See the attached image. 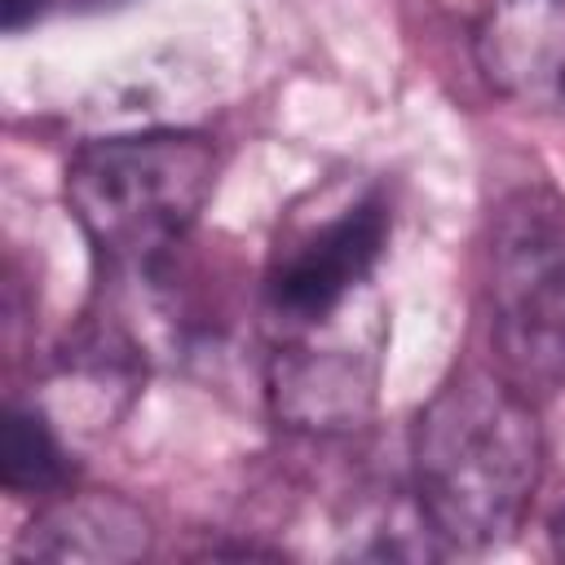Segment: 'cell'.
<instances>
[{
  "label": "cell",
  "instance_id": "obj_1",
  "mask_svg": "<svg viewBox=\"0 0 565 565\" xmlns=\"http://www.w3.org/2000/svg\"><path fill=\"white\" fill-rule=\"evenodd\" d=\"M543 481L534 397L503 371H455L411 424L419 521L459 552H481L525 521Z\"/></svg>",
  "mask_w": 565,
  "mask_h": 565
},
{
  "label": "cell",
  "instance_id": "obj_2",
  "mask_svg": "<svg viewBox=\"0 0 565 565\" xmlns=\"http://www.w3.org/2000/svg\"><path fill=\"white\" fill-rule=\"evenodd\" d=\"M216 168V146L203 132H115L71 154L62 194L110 278H150L194 230L212 199Z\"/></svg>",
  "mask_w": 565,
  "mask_h": 565
},
{
  "label": "cell",
  "instance_id": "obj_3",
  "mask_svg": "<svg viewBox=\"0 0 565 565\" xmlns=\"http://www.w3.org/2000/svg\"><path fill=\"white\" fill-rule=\"evenodd\" d=\"M486 309L499 371L530 397L565 388V194L516 185L486 230Z\"/></svg>",
  "mask_w": 565,
  "mask_h": 565
},
{
  "label": "cell",
  "instance_id": "obj_4",
  "mask_svg": "<svg viewBox=\"0 0 565 565\" xmlns=\"http://www.w3.org/2000/svg\"><path fill=\"white\" fill-rule=\"evenodd\" d=\"M388 230H393V212L384 194L366 190L362 199L335 207L327 221L291 234L265 269L269 318L296 335L331 327L371 282Z\"/></svg>",
  "mask_w": 565,
  "mask_h": 565
},
{
  "label": "cell",
  "instance_id": "obj_5",
  "mask_svg": "<svg viewBox=\"0 0 565 565\" xmlns=\"http://www.w3.org/2000/svg\"><path fill=\"white\" fill-rule=\"evenodd\" d=\"M472 53L499 97L565 115V0H494L472 31Z\"/></svg>",
  "mask_w": 565,
  "mask_h": 565
},
{
  "label": "cell",
  "instance_id": "obj_6",
  "mask_svg": "<svg viewBox=\"0 0 565 565\" xmlns=\"http://www.w3.org/2000/svg\"><path fill=\"white\" fill-rule=\"evenodd\" d=\"M371 384L375 371L362 353L353 349H318L313 340L287 344L274 358L269 371V397L274 411L313 433H335L362 419L371 406Z\"/></svg>",
  "mask_w": 565,
  "mask_h": 565
},
{
  "label": "cell",
  "instance_id": "obj_7",
  "mask_svg": "<svg viewBox=\"0 0 565 565\" xmlns=\"http://www.w3.org/2000/svg\"><path fill=\"white\" fill-rule=\"evenodd\" d=\"M150 552V521L119 494H53L22 530L26 561H137Z\"/></svg>",
  "mask_w": 565,
  "mask_h": 565
},
{
  "label": "cell",
  "instance_id": "obj_8",
  "mask_svg": "<svg viewBox=\"0 0 565 565\" xmlns=\"http://www.w3.org/2000/svg\"><path fill=\"white\" fill-rule=\"evenodd\" d=\"M71 481V459L40 406L13 402L4 415V490L53 499Z\"/></svg>",
  "mask_w": 565,
  "mask_h": 565
},
{
  "label": "cell",
  "instance_id": "obj_9",
  "mask_svg": "<svg viewBox=\"0 0 565 565\" xmlns=\"http://www.w3.org/2000/svg\"><path fill=\"white\" fill-rule=\"evenodd\" d=\"M49 4H53V0H0V22H4L9 35H18V31H26L31 22H40Z\"/></svg>",
  "mask_w": 565,
  "mask_h": 565
},
{
  "label": "cell",
  "instance_id": "obj_10",
  "mask_svg": "<svg viewBox=\"0 0 565 565\" xmlns=\"http://www.w3.org/2000/svg\"><path fill=\"white\" fill-rule=\"evenodd\" d=\"M71 9H79V13H102V9H119V4H128V0H66Z\"/></svg>",
  "mask_w": 565,
  "mask_h": 565
},
{
  "label": "cell",
  "instance_id": "obj_11",
  "mask_svg": "<svg viewBox=\"0 0 565 565\" xmlns=\"http://www.w3.org/2000/svg\"><path fill=\"white\" fill-rule=\"evenodd\" d=\"M552 543H556V552L565 556V508L552 516Z\"/></svg>",
  "mask_w": 565,
  "mask_h": 565
}]
</instances>
